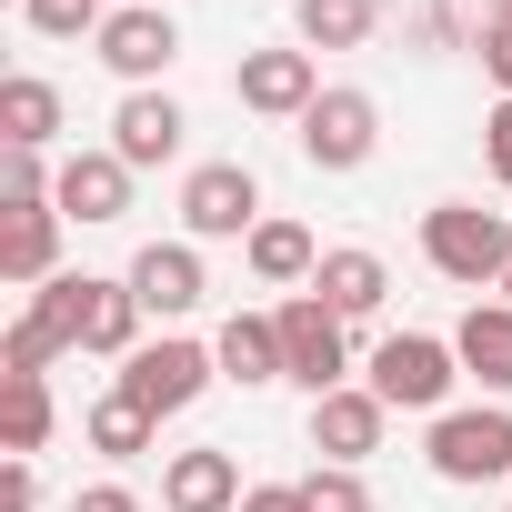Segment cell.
<instances>
[{"mask_svg": "<svg viewBox=\"0 0 512 512\" xmlns=\"http://www.w3.org/2000/svg\"><path fill=\"white\" fill-rule=\"evenodd\" d=\"M422 262H432L452 292H502V272H512V221L482 211V201H432V211H422Z\"/></svg>", "mask_w": 512, "mask_h": 512, "instance_id": "6da1fadb", "label": "cell"}, {"mask_svg": "<svg viewBox=\"0 0 512 512\" xmlns=\"http://www.w3.org/2000/svg\"><path fill=\"white\" fill-rule=\"evenodd\" d=\"M362 382L392 402V412H452V382H462V352L442 332H382Z\"/></svg>", "mask_w": 512, "mask_h": 512, "instance_id": "7a4b0ae2", "label": "cell"}, {"mask_svg": "<svg viewBox=\"0 0 512 512\" xmlns=\"http://www.w3.org/2000/svg\"><path fill=\"white\" fill-rule=\"evenodd\" d=\"M422 462H432L442 482H462V492H482V482H512V412H502V402L432 412V432H422Z\"/></svg>", "mask_w": 512, "mask_h": 512, "instance_id": "3957f363", "label": "cell"}, {"mask_svg": "<svg viewBox=\"0 0 512 512\" xmlns=\"http://www.w3.org/2000/svg\"><path fill=\"white\" fill-rule=\"evenodd\" d=\"M272 322H282V382H302L312 402L352 382V322H342L322 292H292Z\"/></svg>", "mask_w": 512, "mask_h": 512, "instance_id": "277c9868", "label": "cell"}, {"mask_svg": "<svg viewBox=\"0 0 512 512\" xmlns=\"http://www.w3.org/2000/svg\"><path fill=\"white\" fill-rule=\"evenodd\" d=\"M211 382H221V352H211V342H191V332H161V342H141V352L121 362V392H131L151 422L191 412Z\"/></svg>", "mask_w": 512, "mask_h": 512, "instance_id": "5b68a950", "label": "cell"}, {"mask_svg": "<svg viewBox=\"0 0 512 512\" xmlns=\"http://www.w3.org/2000/svg\"><path fill=\"white\" fill-rule=\"evenodd\" d=\"M292 131H302V161H312V171H362V161L382 151V101L352 91V81H332Z\"/></svg>", "mask_w": 512, "mask_h": 512, "instance_id": "8992f818", "label": "cell"}, {"mask_svg": "<svg viewBox=\"0 0 512 512\" xmlns=\"http://www.w3.org/2000/svg\"><path fill=\"white\" fill-rule=\"evenodd\" d=\"M61 352H81V272L71 282H41L11 312V332H0V372H51Z\"/></svg>", "mask_w": 512, "mask_h": 512, "instance_id": "52a82bcc", "label": "cell"}, {"mask_svg": "<svg viewBox=\"0 0 512 512\" xmlns=\"http://www.w3.org/2000/svg\"><path fill=\"white\" fill-rule=\"evenodd\" d=\"M181 231L191 241H251L262 231V181H251L241 161H201L181 181Z\"/></svg>", "mask_w": 512, "mask_h": 512, "instance_id": "ba28073f", "label": "cell"}, {"mask_svg": "<svg viewBox=\"0 0 512 512\" xmlns=\"http://www.w3.org/2000/svg\"><path fill=\"white\" fill-rule=\"evenodd\" d=\"M322 91H332V81H322V61H312L302 41H292V51H241V71H231V101L262 111V121H302Z\"/></svg>", "mask_w": 512, "mask_h": 512, "instance_id": "9c48e42d", "label": "cell"}, {"mask_svg": "<svg viewBox=\"0 0 512 512\" xmlns=\"http://www.w3.org/2000/svg\"><path fill=\"white\" fill-rule=\"evenodd\" d=\"M91 51H101V61H111L131 91H151V81L181 61V21L161 11V0H121V11L101 21V41H91Z\"/></svg>", "mask_w": 512, "mask_h": 512, "instance_id": "30bf717a", "label": "cell"}, {"mask_svg": "<svg viewBox=\"0 0 512 512\" xmlns=\"http://www.w3.org/2000/svg\"><path fill=\"white\" fill-rule=\"evenodd\" d=\"M382 432H392V402H382L372 382H342V392L312 402V452H322V462H352V472H362V462L382 452Z\"/></svg>", "mask_w": 512, "mask_h": 512, "instance_id": "8fae6325", "label": "cell"}, {"mask_svg": "<svg viewBox=\"0 0 512 512\" xmlns=\"http://www.w3.org/2000/svg\"><path fill=\"white\" fill-rule=\"evenodd\" d=\"M131 292H141V312L151 322H181V312H201V241H151V251H131V272H121Z\"/></svg>", "mask_w": 512, "mask_h": 512, "instance_id": "7c38bea8", "label": "cell"}, {"mask_svg": "<svg viewBox=\"0 0 512 512\" xmlns=\"http://www.w3.org/2000/svg\"><path fill=\"white\" fill-rule=\"evenodd\" d=\"M181 101L171 91H121V111H111V151L131 161V171H161V161H181Z\"/></svg>", "mask_w": 512, "mask_h": 512, "instance_id": "4fadbf2b", "label": "cell"}, {"mask_svg": "<svg viewBox=\"0 0 512 512\" xmlns=\"http://www.w3.org/2000/svg\"><path fill=\"white\" fill-rule=\"evenodd\" d=\"M51 211H61V221H121V211H131V161H121L111 141H101V151H71Z\"/></svg>", "mask_w": 512, "mask_h": 512, "instance_id": "5bb4252c", "label": "cell"}, {"mask_svg": "<svg viewBox=\"0 0 512 512\" xmlns=\"http://www.w3.org/2000/svg\"><path fill=\"white\" fill-rule=\"evenodd\" d=\"M161 512H241V462L221 442H191L161 462Z\"/></svg>", "mask_w": 512, "mask_h": 512, "instance_id": "9a60e30c", "label": "cell"}, {"mask_svg": "<svg viewBox=\"0 0 512 512\" xmlns=\"http://www.w3.org/2000/svg\"><path fill=\"white\" fill-rule=\"evenodd\" d=\"M241 262H251V282H262V292H312V272H322V241H312L292 211H262V231L241 241Z\"/></svg>", "mask_w": 512, "mask_h": 512, "instance_id": "2e32d148", "label": "cell"}, {"mask_svg": "<svg viewBox=\"0 0 512 512\" xmlns=\"http://www.w3.org/2000/svg\"><path fill=\"white\" fill-rule=\"evenodd\" d=\"M51 262H61V211H51V201H41V211H0V282H11V292H41V282H61Z\"/></svg>", "mask_w": 512, "mask_h": 512, "instance_id": "e0dca14e", "label": "cell"}, {"mask_svg": "<svg viewBox=\"0 0 512 512\" xmlns=\"http://www.w3.org/2000/svg\"><path fill=\"white\" fill-rule=\"evenodd\" d=\"M141 322H151V312H141L131 282H91V272H81V352L131 362V352H141Z\"/></svg>", "mask_w": 512, "mask_h": 512, "instance_id": "ac0fdd59", "label": "cell"}, {"mask_svg": "<svg viewBox=\"0 0 512 512\" xmlns=\"http://www.w3.org/2000/svg\"><path fill=\"white\" fill-rule=\"evenodd\" d=\"M51 432H61V412H51V372H0V452H11V462H41Z\"/></svg>", "mask_w": 512, "mask_h": 512, "instance_id": "d6986e66", "label": "cell"}, {"mask_svg": "<svg viewBox=\"0 0 512 512\" xmlns=\"http://www.w3.org/2000/svg\"><path fill=\"white\" fill-rule=\"evenodd\" d=\"M452 352H462V372L482 392H512V302H472L452 322Z\"/></svg>", "mask_w": 512, "mask_h": 512, "instance_id": "ffe728a7", "label": "cell"}, {"mask_svg": "<svg viewBox=\"0 0 512 512\" xmlns=\"http://www.w3.org/2000/svg\"><path fill=\"white\" fill-rule=\"evenodd\" d=\"M211 352H221V382H241V392L282 382V322H272V312H231Z\"/></svg>", "mask_w": 512, "mask_h": 512, "instance_id": "44dd1931", "label": "cell"}, {"mask_svg": "<svg viewBox=\"0 0 512 512\" xmlns=\"http://www.w3.org/2000/svg\"><path fill=\"white\" fill-rule=\"evenodd\" d=\"M61 141V91L41 71H11L0 81V151H51Z\"/></svg>", "mask_w": 512, "mask_h": 512, "instance_id": "7402d4cb", "label": "cell"}, {"mask_svg": "<svg viewBox=\"0 0 512 512\" xmlns=\"http://www.w3.org/2000/svg\"><path fill=\"white\" fill-rule=\"evenodd\" d=\"M312 292H322V302H332L342 322H372V312L392 302V272H382V251H322Z\"/></svg>", "mask_w": 512, "mask_h": 512, "instance_id": "603a6c76", "label": "cell"}, {"mask_svg": "<svg viewBox=\"0 0 512 512\" xmlns=\"http://www.w3.org/2000/svg\"><path fill=\"white\" fill-rule=\"evenodd\" d=\"M81 442H91L101 462H141V452L161 442V422H151V412H141V402H131L121 382H111V392H101V402L81 412Z\"/></svg>", "mask_w": 512, "mask_h": 512, "instance_id": "cb8c5ba5", "label": "cell"}, {"mask_svg": "<svg viewBox=\"0 0 512 512\" xmlns=\"http://www.w3.org/2000/svg\"><path fill=\"white\" fill-rule=\"evenodd\" d=\"M382 31V0H302V11H292V41L322 61V51H362Z\"/></svg>", "mask_w": 512, "mask_h": 512, "instance_id": "d4e9b609", "label": "cell"}, {"mask_svg": "<svg viewBox=\"0 0 512 512\" xmlns=\"http://www.w3.org/2000/svg\"><path fill=\"white\" fill-rule=\"evenodd\" d=\"M21 21L41 31V41H101V0H21Z\"/></svg>", "mask_w": 512, "mask_h": 512, "instance_id": "484cf974", "label": "cell"}, {"mask_svg": "<svg viewBox=\"0 0 512 512\" xmlns=\"http://www.w3.org/2000/svg\"><path fill=\"white\" fill-rule=\"evenodd\" d=\"M51 191H61V171L41 151H0V211H41Z\"/></svg>", "mask_w": 512, "mask_h": 512, "instance_id": "4316f807", "label": "cell"}, {"mask_svg": "<svg viewBox=\"0 0 512 512\" xmlns=\"http://www.w3.org/2000/svg\"><path fill=\"white\" fill-rule=\"evenodd\" d=\"M302 502L312 512H372V482L352 462H322V472H302Z\"/></svg>", "mask_w": 512, "mask_h": 512, "instance_id": "83f0119b", "label": "cell"}, {"mask_svg": "<svg viewBox=\"0 0 512 512\" xmlns=\"http://www.w3.org/2000/svg\"><path fill=\"white\" fill-rule=\"evenodd\" d=\"M412 41L442 61V51H472V41H482V21H462L452 0H422V11H412Z\"/></svg>", "mask_w": 512, "mask_h": 512, "instance_id": "f1b7e54d", "label": "cell"}, {"mask_svg": "<svg viewBox=\"0 0 512 512\" xmlns=\"http://www.w3.org/2000/svg\"><path fill=\"white\" fill-rule=\"evenodd\" d=\"M482 171L512 191V101H492V111H482Z\"/></svg>", "mask_w": 512, "mask_h": 512, "instance_id": "f546056e", "label": "cell"}, {"mask_svg": "<svg viewBox=\"0 0 512 512\" xmlns=\"http://www.w3.org/2000/svg\"><path fill=\"white\" fill-rule=\"evenodd\" d=\"M472 51H482V71H492V91L512 101V11H502V21H482V41H472Z\"/></svg>", "mask_w": 512, "mask_h": 512, "instance_id": "4dcf8cb0", "label": "cell"}, {"mask_svg": "<svg viewBox=\"0 0 512 512\" xmlns=\"http://www.w3.org/2000/svg\"><path fill=\"white\" fill-rule=\"evenodd\" d=\"M0 512H41V472L0 452Z\"/></svg>", "mask_w": 512, "mask_h": 512, "instance_id": "1f68e13d", "label": "cell"}, {"mask_svg": "<svg viewBox=\"0 0 512 512\" xmlns=\"http://www.w3.org/2000/svg\"><path fill=\"white\" fill-rule=\"evenodd\" d=\"M71 512H141V492H131V482H81Z\"/></svg>", "mask_w": 512, "mask_h": 512, "instance_id": "d6a6232c", "label": "cell"}, {"mask_svg": "<svg viewBox=\"0 0 512 512\" xmlns=\"http://www.w3.org/2000/svg\"><path fill=\"white\" fill-rule=\"evenodd\" d=\"M241 512H312V502H302V482H251Z\"/></svg>", "mask_w": 512, "mask_h": 512, "instance_id": "836d02e7", "label": "cell"}, {"mask_svg": "<svg viewBox=\"0 0 512 512\" xmlns=\"http://www.w3.org/2000/svg\"><path fill=\"white\" fill-rule=\"evenodd\" d=\"M502 11H512V0H472V21H502Z\"/></svg>", "mask_w": 512, "mask_h": 512, "instance_id": "e575fe53", "label": "cell"}, {"mask_svg": "<svg viewBox=\"0 0 512 512\" xmlns=\"http://www.w3.org/2000/svg\"><path fill=\"white\" fill-rule=\"evenodd\" d=\"M492 302H512V272H502V292H492Z\"/></svg>", "mask_w": 512, "mask_h": 512, "instance_id": "d590c367", "label": "cell"}]
</instances>
